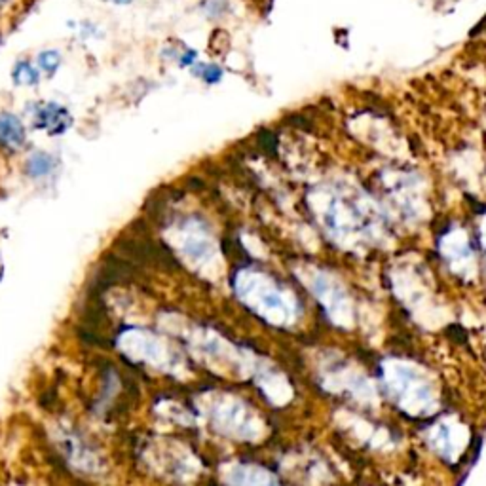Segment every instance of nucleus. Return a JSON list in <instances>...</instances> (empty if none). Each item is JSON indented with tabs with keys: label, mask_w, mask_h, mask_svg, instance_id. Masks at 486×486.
Listing matches in <instances>:
<instances>
[{
	"label": "nucleus",
	"mask_w": 486,
	"mask_h": 486,
	"mask_svg": "<svg viewBox=\"0 0 486 486\" xmlns=\"http://www.w3.org/2000/svg\"><path fill=\"white\" fill-rule=\"evenodd\" d=\"M35 126L46 129L49 135L65 134L71 128V114L63 105L44 103L38 105L35 112Z\"/></svg>",
	"instance_id": "1"
},
{
	"label": "nucleus",
	"mask_w": 486,
	"mask_h": 486,
	"mask_svg": "<svg viewBox=\"0 0 486 486\" xmlns=\"http://www.w3.org/2000/svg\"><path fill=\"white\" fill-rule=\"evenodd\" d=\"M25 143V128L12 112H0V145L4 148H18Z\"/></svg>",
	"instance_id": "2"
},
{
	"label": "nucleus",
	"mask_w": 486,
	"mask_h": 486,
	"mask_svg": "<svg viewBox=\"0 0 486 486\" xmlns=\"http://www.w3.org/2000/svg\"><path fill=\"white\" fill-rule=\"evenodd\" d=\"M12 80L18 85H37L40 82V69L29 59H19L13 65Z\"/></svg>",
	"instance_id": "3"
},
{
	"label": "nucleus",
	"mask_w": 486,
	"mask_h": 486,
	"mask_svg": "<svg viewBox=\"0 0 486 486\" xmlns=\"http://www.w3.org/2000/svg\"><path fill=\"white\" fill-rule=\"evenodd\" d=\"M198 10L203 18L217 21V19L226 18L232 12V2L230 0H200Z\"/></svg>",
	"instance_id": "4"
},
{
	"label": "nucleus",
	"mask_w": 486,
	"mask_h": 486,
	"mask_svg": "<svg viewBox=\"0 0 486 486\" xmlns=\"http://www.w3.org/2000/svg\"><path fill=\"white\" fill-rule=\"evenodd\" d=\"M54 167V158L46 154V152H35L29 160H27V165H25V171L29 177H44L48 175L49 171Z\"/></svg>",
	"instance_id": "5"
},
{
	"label": "nucleus",
	"mask_w": 486,
	"mask_h": 486,
	"mask_svg": "<svg viewBox=\"0 0 486 486\" xmlns=\"http://www.w3.org/2000/svg\"><path fill=\"white\" fill-rule=\"evenodd\" d=\"M61 63H63V57H61L59 49H44V52H40L37 55L38 69L46 76H54L59 71Z\"/></svg>",
	"instance_id": "6"
},
{
	"label": "nucleus",
	"mask_w": 486,
	"mask_h": 486,
	"mask_svg": "<svg viewBox=\"0 0 486 486\" xmlns=\"http://www.w3.org/2000/svg\"><path fill=\"white\" fill-rule=\"evenodd\" d=\"M192 73L198 76V78H201L206 84H219L220 80H223V74H225V71H223V67L220 65H217V63H196V65H192Z\"/></svg>",
	"instance_id": "7"
},
{
	"label": "nucleus",
	"mask_w": 486,
	"mask_h": 486,
	"mask_svg": "<svg viewBox=\"0 0 486 486\" xmlns=\"http://www.w3.org/2000/svg\"><path fill=\"white\" fill-rule=\"evenodd\" d=\"M177 63H179L181 67H192V65L198 63V52H196L194 48H184L181 52V55H179Z\"/></svg>",
	"instance_id": "8"
},
{
	"label": "nucleus",
	"mask_w": 486,
	"mask_h": 486,
	"mask_svg": "<svg viewBox=\"0 0 486 486\" xmlns=\"http://www.w3.org/2000/svg\"><path fill=\"white\" fill-rule=\"evenodd\" d=\"M78 32H80V37H84V38L97 37L99 27L95 23H91V21H82V23H78Z\"/></svg>",
	"instance_id": "9"
},
{
	"label": "nucleus",
	"mask_w": 486,
	"mask_h": 486,
	"mask_svg": "<svg viewBox=\"0 0 486 486\" xmlns=\"http://www.w3.org/2000/svg\"><path fill=\"white\" fill-rule=\"evenodd\" d=\"M107 2L114 4V6H128V4H131V0H107Z\"/></svg>",
	"instance_id": "10"
},
{
	"label": "nucleus",
	"mask_w": 486,
	"mask_h": 486,
	"mask_svg": "<svg viewBox=\"0 0 486 486\" xmlns=\"http://www.w3.org/2000/svg\"><path fill=\"white\" fill-rule=\"evenodd\" d=\"M2 275H4V266H2V261H0V280H2Z\"/></svg>",
	"instance_id": "11"
},
{
	"label": "nucleus",
	"mask_w": 486,
	"mask_h": 486,
	"mask_svg": "<svg viewBox=\"0 0 486 486\" xmlns=\"http://www.w3.org/2000/svg\"><path fill=\"white\" fill-rule=\"evenodd\" d=\"M0 2H4V0H0Z\"/></svg>",
	"instance_id": "12"
}]
</instances>
